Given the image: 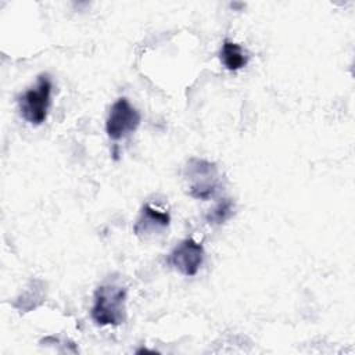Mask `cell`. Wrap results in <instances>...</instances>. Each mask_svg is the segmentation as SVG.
<instances>
[{
    "label": "cell",
    "mask_w": 355,
    "mask_h": 355,
    "mask_svg": "<svg viewBox=\"0 0 355 355\" xmlns=\"http://www.w3.org/2000/svg\"><path fill=\"white\" fill-rule=\"evenodd\" d=\"M53 83L49 73H40L36 83L18 97L19 115L31 125H42L49 112Z\"/></svg>",
    "instance_id": "obj_3"
},
{
    "label": "cell",
    "mask_w": 355,
    "mask_h": 355,
    "mask_svg": "<svg viewBox=\"0 0 355 355\" xmlns=\"http://www.w3.org/2000/svg\"><path fill=\"white\" fill-rule=\"evenodd\" d=\"M234 214V204L230 198L220 200L212 209H209L205 215V220L209 225H222L229 220Z\"/></svg>",
    "instance_id": "obj_9"
},
{
    "label": "cell",
    "mask_w": 355,
    "mask_h": 355,
    "mask_svg": "<svg viewBox=\"0 0 355 355\" xmlns=\"http://www.w3.org/2000/svg\"><path fill=\"white\" fill-rule=\"evenodd\" d=\"M184 179L193 198L207 201L220 189V172L215 162L202 158H190L184 166Z\"/></svg>",
    "instance_id": "obj_2"
},
{
    "label": "cell",
    "mask_w": 355,
    "mask_h": 355,
    "mask_svg": "<svg viewBox=\"0 0 355 355\" xmlns=\"http://www.w3.org/2000/svg\"><path fill=\"white\" fill-rule=\"evenodd\" d=\"M140 125L139 111L129 103L126 97L118 98L110 108L105 132L110 139L119 140L133 133Z\"/></svg>",
    "instance_id": "obj_4"
},
{
    "label": "cell",
    "mask_w": 355,
    "mask_h": 355,
    "mask_svg": "<svg viewBox=\"0 0 355 355\" xmlns=\"http://www.w3.org/2000/svg\"><path fill=\"white\" fill-rule=\"evenodd\" d=\"M171 222V216L166 211H159L150 204H144L136 223L133 226V232L137 237L147 240L159 233H162Z\"/></svg>",
    "instance_id": "obj_6"
},
{
    "label": "cell",
    "mask_w": 355,
    "mask_h": 355,
    "mask_svg": "<svg viewBox=\"0 0 355 355\" xmlns=\"http://www.w3.org/2000/svg\"><path fill=\"white\" fill-rule=\"evenodd\" d=\"M204 247L193 239L182 240L168 255V263L183 276H196L204 262Z\"/></svg>",
    "instance_id": "obj_5"
},
{
    "label": "cell",
    "mask_w": 355,
    "mask_h": 355,
    "mask_svg": "<svg viewBox=\"0 0 355 355\" xmlns=\"http://www.w3.org/2000/svg\"><path fill=\"white\" fill-rule=\"evenodd\" d=\"M43 300H44L43 283L40 280H35L31 283V287H28L26 291L18 297L15 306L21 312H28L35 309L37 305H40Z\"/></svg>",
    "instance_id": "obj_8"
},
{
    "label": "cell",
    "mask_w": 355,
    "mask_h": 355,
    "mask_svg": "<svg viewBox=\"0 0 355 355\" xmlns=\"http://www.w3.org/2000/svg\"><path fill=\"white\" fill-rule=\"evenodd\" d=\"M219 57L225 68L229 71H239L248 62L247 51L239 43H234L229 39L222 43Z\"/></svg>",
    "instance_id": "obj_7"
},
{
    "label": "cell",
    "mask_w": 355,
    "mask_h": 355,
    "mask_svg": "<svg viewBox=\"0 0 355 355\" xmlns=\"http://www.w3.org/2000/svg\"><path fill=\"white\" fill-rule=\"evenodd\" d=\"M92 319L100 326H118L126 320V290L122 286L101 284L94 293Z\"/></svg>",
    "instance_id": "obj_1"
}]
</instances>
